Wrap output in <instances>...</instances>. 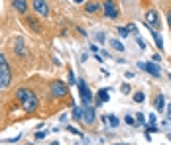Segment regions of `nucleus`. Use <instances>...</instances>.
Here are the masks:
<instances>
[{"instance_id":"obj_35","label":"nucleus","mask_w":171,"mask_h":145,"mask_svg":"<svg viewBox=\"0 0 171 145\" xmlns=\"http://www.w3.org/2000/svg\"><path fill=\"white\" fill-rule=\"evenodd\" d=\"M167 139H169V141H171V133H169V135H167Z\"/></svg>"},{"instance_id":"obj_26","label":"nucleus","mask_w":171,"mask_h":145,"mask_svg":"<svg viewBox=\"0 0 171 145\" xmlns=\"http://www.w3.org/2000/svg\"><path fill=\"white\" fill-rule=\"evenodd\" d=\"M138 124L144 126V114H138Z\"/></svg>"},{"instance_id":"obj_36","label":"nucleus","mask_w":171,"mask_h":145,"mask_svg":"<svg viewBox=\"0 0 171 145\" xmlns=\"http://www.w3.org/2000/svg\"><path fill=\"white\" fill-rule=\"evenodd\" d=\"M116 145H128V143H116Z\"/></svg>"},{"instance_id":"obj_25","label":"nucleus","mask_w":171,"mask_h":145,"mask_svg":"<svg viewBox=\"0 0 171 145\" xmlns=\"http://www.w3.org/2000/svg\"><path fill=\"white\" fill-rule=\"evenodd\" d=\"M120 90H122V92H130V84H122Z\"/></svg>"},{"instance_id":"obj_20","label":"nucleus","mask_w":171,"mask_h":145,"mask_svg":"<svg viewBox=\"0 0 171 145\" xmlns=\"http://www.w3.org/2000/svg\"><path fill=\"white\" fill-rule=\"evenodd\" d=\"M134 100H136V102H144V100H146L144 92H136V94H134Z\"/></svg>"},{"instance_id":"obj_29","label":"nucleus","mask_w":171,"mask_h":145,"mask_svg":"<svg viewBox=\"0 0 171 145\" xmlns=\"http://www.w3.org/2000/svg\"><path fill=\"white\" fill-rule=\"evenodd\" d=\"M159 59H161V57H159V55H158V53H153V55H152V61H155V63H158V61H159Z\"/></svg>"},{"instance_id":"obj_12","label":"nucleus","mask_w":171,"mask_h":145,"mask_svg":"<svg viewBox=\"0 0 171 145\" xmlns=\"http://www.w3.org/2000/svg\"><path fill=\"white\" fill-rule=\"evenodd\" d=\"M83 118L88 126H93V122H94V110H93V106H83Z\"/></svg>"},{"instance_id":"obj_33","label":"nucleus","mask_w":171,"mask_h":145,"mask_svg":"<svg viewBox=\"0 0 171 145\" xmlns=\"http://www.w3.org/2000/svg\"><path fill=\"white\" fill-rule=\"evenodd\" d=\"M73 2H75V4H81V2H85V0H73Z\"/></svg>"},{"instance_id":"obj_16","label":"nucleus","mask_w":171,"mask_h":145,"mask_svg":"<svg viewBox=\"0 0 171 145\" xmlns=\"http://www.w3.org/2000/svg\"><path fill=\"white\" fill-rule=\"evenodd\" d=\"M73 118H75V120L83 118V106H75V108H73Z\"/></svg>"},{"instance_id":"obj_27","label":"nucleus","mask_w":171,"mask_h":145,"mask_svg":"<svg viewBox=\"0 0 171 145\" xmlns=\"http://www.w3.org/2000/svg\"><path fill=\"white\" fill-rule=\"evenodd\" d=\"M126 124H130V126L134 124V118H132V116H126Z\"/></svg>"},{"instance_id":"obj_6","label":"nucleus","mask_w":171,"mask_h":145,"mask_svg":"<svg viewBox=\"0 0 171 145\" xmlns=\"http://www.w3.org/2000/svg\"><path fill=\"white\" fill-rule=\"evenodd\" d=\"M144 22L150 30H159V16H158L155 10H147L146 16H144Z\"/></svg>"},{"instance_id":"obj_13","label":"nucleus","mask_w":171,"mask_h":145,"mask_svg":"<svg viewBox=\"0 0 171 145\" xmlns=\"http://www.w3.org/2000/svg\"><path fill=\"white\" fill-rule=\"evenodd\" d=\"M100 10H102V6L96 2V0H93V2H87V4H85V12H87V14H99Z\"/></svg>"},{"instance_id":"obj_8","label":"nucleus","mask_w":171,"mask_h":145,"mask_svg":"<svg viewBox=\"0 0 171 145\" xmlns=\"http://www.w3.org/2000/svg\"><path fill=\"white\" fill-rule=\"evenodd\" d=\"M34 10L38 12V16L47 18L49 16V4H47V0H34Z\"/></svg>"},{"instance_id":"obj_31","label":"nucleus","mask_w":171,"mask_h":145,"mask_svg":"<svg viewBox=\"0 0 171 145\" xmlns=\"http://www.w3.org/2000/svg\"><path fill=\"white\" fill-rule=\"evenodd\" d=\"M167 118H169V120H171V102H169V104H167Z\"/></svg>"},{"instance_id":"obj_4","label":"nucleus","mask_w":171,"mask_h":145,"mask_svg":"<svg viewBox=\"0 0 171 145\" xmlns=\"http://www.w3.org/2000/svg\"><path fill=\"white\" fill-rule=\"evenodd\" d=\"M118 14H120V12H118V6H116L114 0H104V2H102V16H104V18L116 20Z\"/></svg>"},{"instance_id":"obj_11","label":"nucleus","mask_w":171,"mask_h":145,"mask_svg":"<svg viewBox=\"0 0 171 145\" xmlns=\"http://www.w3.org/2000/svg\"><path fill=\"white\" fill-rule=\"evenodd\" d=\"M12 8L16 10L20 16H26V12H28V0H12Z\"/></svg>"},{"instance_id":"obj_2","label":"nucleus","mask_w":171,"mask_h":145,"mask_svg":"<svg viewBox=\"0 0 171 145\" xmlns=\"http://www.w3.org/2000/svg\"><path fill=\"white\" fill-rule=\"evenodd\" d=\"M12 82V72H10V65L6 61V57L0 53V88H6Z\"/></svg>"},{"instance_id":"obj_32","label":"nucleus","mask_w":171,"mask_h":145,"mask_svg":"<svg viewBox=\"0 0 171 145\" xmlns=\"http://www.w3.org/2000/svg\"><path fill=\"white\" fill-rule=\"evenodd\" d=\"M150 124H153V126H155V116H153V114H150Z\"/></svg>"},{"instance_id":"obj_17","label":"nucleus","mask_w":171,"mask_h":145,"mask_svg":"<svg viewBox=\"0 0 171 145\" xmlns=\"http://www.w3.org/2000/svg\"><path fill=\"white\" fill-rule=\"evenodd\" d=\"M118 35H120V38H128V35H130V30H128V26H120V28H118Z\"/></svg>"},{"instance_id":"obj_15","label":"nucleus","mask_w":171,"mask_h":145,"mask_svg":"<svg viewBox=\"0 0 171 145\" xmlns=\"http://www.w3.org/2000/svg\"><path fill=\"white\" fill-rule=\"evenodd\" d=\"M106 100H108V90L100 88L99 90V102H96V104H102V102H106Z\"/></svg>"},{"instance_id":"obj_19","label":"nucleus","mask_w":171,"mask_h":145,"mask_svg":"<svg viewBox=\"0 0 171 145\" xmlns=\"http://www.w3.org/2000/svg\"><path fill=\"white\" fill-rule=\"evenodd\" d=\"M155 108H158V110H163V108H165V100H163V94H159L158 100H155Z\"/></svg>"},{"instance_id":"obj_23","label":"nucleus","mask_w":171,"mask_h":145,"mask_svg":"<svg viewBox=\"0 0 171 145\" xmlns=\"http://www.w3.org/2000/svg\"><path fill=\"white\" fill-rule=\"evenodd\" d=\"M45 135H47V132H38V133H35V139H43Z\"/></svg>"},{"instance_id":"obj_10","label":"nucleus","mask_w":171,"mask_h":145,"mask_svg":"<svg viewBox=\"0 0 171 145\" xmlns=\"http://www.w3.org/2000/svg\"><path fill=\"white\" fill-rule=\"evenodd\" d=\"M24 22H26V26H28V28H29L32 32H35V33H41V32H43L41 24H40V22L35 20L34 16H26V18H24Z\"/></svg>"},{"instance_id":"obj_14","label":"nucleus","mask_w":171,"mask_h":145,"mask_svg":"<svg viewBox=\"0 0 171 145\" xmlns=\"http://www.w3.org/2000/svg\"><path fill=\"white\" fill-rule=\"evenodd\" d=\"M152 35H153L155 47H158V49H163V39H161V33H159V30H152Z\"/></svg>"},{"instance_id":"obj_3","label":"nucleus","mask_w":171,"mask_h":145,"mask_svg":"<svg viewBox=\"0 0 171 145\" xmlns=\"http://www.w3.org/2000/svg\"><path fill=\"white\" fill-rule=\"evenodd\" d=\"M49 92H51V96L57 98V100H61V98H65L67 94H69V90H67V84L61 82V81H53V82H51V84H49Z\"/></svg>"},{"instance_id":"obj_37","label":"nucleus","mask_w":171,"mask_h":145,"mask_svg":"<svg viewBox=\"0 0 171 145\" xmlns=\"http://www.w3.org/2000/svg\"><path fill=\"white\" fill-rule=\"evenodd\" d=\"M169 78H171V72H169Z\"/></svg>"},{"instance_id":"obj_30","label":"nucleus","mask_w":171,"mask_h":145,"mask_svg":"<svg viewBox=\"0 0 171 145\" xmlns=\"http://www.w3.org/2000/svg\"><path fill=\"white\" fill-rule=\"evenodd\" d=\"M167 24H169V30H171V10L167 12Z\"/></svg>"},{"instance_id":"obj_18","label":"nucleus","mask_w":171,"mask_h":145,"mask_svg":"<svg viewBox=\"0 0 171 145\" xmlns=\"http://www.w3.org/2000/svg\"><path fill=\"white\" fill-rule=\"evenodd\" d=\"M108 43H110V45H112V47L116 49V51H124V45H122V41H118V39H110Z\"/></svg>"},{"instance_id":"obj_5","label":"nucleus","mask_w":171,"mask_h":145,"mask_svg":"<svg viewBox=\"0 0 171 145\" xmlns=\"http://www.w3.org/2000/svg\"><path fill=\"white\" fill-rule=\"evenodd\" d=\"M79 92H81V100H83V106H93V94L88 90V86L85 81H79Z\"/></svg>"},{"instance_id":"obj_7","label":"nucleus","mask_w":171,"mask_h":145,"mask_svg":"<svg viewBox=\"0 0 171 145\" xmlns=\"http://www.w3.org/2000/svg\"><path fill=\"white\" fill-rule=\"evenodd\" d=\"M12 49H14V51H16V55H20V57H26V55H28L24 38H14V39H12Z\"/></svg>"},{"instance_id":"obj_1","label":"nucleus","mask_w":171,"mask_h":145,"mask_svg":"<svg viewBox=\"0 0 171 145\" xmlns=\"http://www.w3.org/2000/svg\"><path fill=\"white\" fill-rule=\"evenodd\" d=\"M16 100L22 104V110H26L28 114L38 110V96L29 88H18L16 90Z\"/></svg>"},{"instance_id":"obj_9","label":"nucleus","mask_w":171,"mask_h":145,"mask_svg":"<svg viewBox=\"0 0 171 145\" xmlns=\"http://www.w3.org/2000/svg\"><path fill=\"white\" fill-rule=\"evenodd\" d=\"M138 67H140V69H144V71H147L152 77H159V75H161V69H159L155 63H144V61H140V63H138Z\"/></svg>"},{"instance_id":"obj_22","label":"nucleus","mask_w":171,"mask_h":145,"mask_svg":"<svg viewBox=\"0 0 171 145\" xmlns=\"http://www.w3.org/2000/svg\"><path fill=\"white\" fill-rule=\"evenodd\" d=\"M136 43L140 45V49H146V43H144V39L140 38V35H136Z\"/></svg>"},{"instance_id":"obj_28","label":"nucleus","mask_w":171,"mask_h":145,"mask_svg":"<svg viewBox=\"0 0 171 145\" xmlns=\"http://www.w3.org/2000/svg\"><path fill=\"white\" fill-rule=\"evenodd\" d=\"M96 38H99V41H104V33L99 32V33H96Z\"/></svg>"},{"instance_id":"obj_24","label":"nucleus","mask_w":171,"mask_h":145,"mask_svg":"<svg viewBox=\"0 0 171 145\" xmlns=\"http://www.w3.org/2000/svg\"><path fill=\"white\" fill-rule=\"evenodd\" d=\"M77 82V78H75V75L73 72H69V84H75Z\"/></svg>"},{"instance_id":"obj_34","label":"nucleus","mask_w":171,"mask_h":145,"mask_svg":"<svg viewBox=\"0 0 171 145\" xmlns=\"http://www.w3.org/2000/svg\"><path fill=\"white\" fill-rule=\"evenodd\" d=\"M51 145H59V141H53V143H51Z\"/></svg>"},{"instance_id":"obj_21","label":"nucleus","mask_w":171,"mask_h":145,"mask_svg":"<svg viewBox=\"0 0 171 145\" xmlns=\"http://www.w3.org/2000/svg\"><path fill=\"white\" fill-rule=\"evenodd\" d=\"M106 120L110 122V126H112V128H116V126H118V118H116V116H108Z\"/></svg>"}]
</instances>
